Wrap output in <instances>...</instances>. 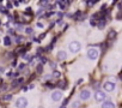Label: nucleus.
I'll list each match as a JSON object with an SVG mask.
<instances>
[{"instance_id":"f257e3e1","label":"nucleus","mask_w":122,"mask_h":108,"mask_svg":"<svg viewBox=\"0 0 122 108\" xmlns=\"http://www.w3.org/2000/svg\"><path fill=\"white\" fill-rule=\"evenodd\" d=\"M80 48H81V44H80L78 41H73V42H71V44H70V50H71L72 53L79 52Z\"/></svg>"},{"instance_id":"f03ea898","label":"nucleus","mask_w":122,"mask_h":108,"mask_svg":"<svg viewBox=\"0 0 122 108\" xmlns=\"http://www.w3.org/2000/svg\"><path fill=\"white\" fill-rule=\"evenodd\" d=\"M98 50L97 49H95V48H91V49H89L87 50V58L89 59H91V60H96L97 58H98Z\"/></svg>"},{"instance_id":"7ed1b4c3","label":"nucleus","mask_w":122,"mask_h":108,"mask_svg":"<svg viewBox=\"0 0 122 108\" xmlns=\"http://www.w3.org/2000/svg\"><path fill=\"white\" fill-rule=\"evenodd\" d=\"M26 106H28V100L25 97H19L16 102V107L18 108H25Z\"/></svg>"},{"instance_id":"20e7f679","label":"nucleus","mask_w":122,"mask_h":108,"mask_svg":"<svg viewBox=\"0 0 122 108\" xmlns=\"http://www.w3.org/2000/svg\"><path fill=\"white\" fill-rule=\"evenodd\" d=\"M95 100H96L97 102L104 101V100H105V92H103V91H101V90H97V91L95 92Z\"/></svg>"},{"instance_id":"39448f33","label":"nucleus","mask_w":122,"mask_h":108,"mask_svg":"<svg viewBox=\"0 0 122 108\" xmlns=\"http://www.w3.org/2000/svg\"><path fill=\"white\" fill-rule=\"evenodd\" d=\"M103 88H104V90L105 91H112L114 89H115V83H112V82H105L104 83V85H103Z\"/></svg>"},{"instance_id":"423d86ee","label":"nucleus","mask_w":122,"mask_h":108,"mask_svg":"<svg viewBox=\"0 0 122 108\" xmlns=\"http://www.w3.org/2000/svg\"><path fill=\"white\" fill-rule=\"evenodd\" d=\"M90 96H91V92L89 90H81V92H80L81 100H87V98H90Z\"/></svg>"},{"instance_id":"0eeeda50","label":"nucleus","mask_w":122,"mask_h":108,"mask_svg":"<svg viewBox=\"0 0 122 108\" xmlns=\"http://www.w3.org/2000/svg\"><path fill=\"white\" fill-rule=\"evenodd\" d=\"M61 97H62V92H60V91H54V92L51 94V98H53L54 101H60Z\"/></svg>"},{"instance_id":"6e6552de","label":"nucleus","mask_w":122,"mask_h":108,"mask_svg":"<svg viewBox=\"0 0 122 108\" xmlns=\"http://www.w3.org/2000/svg\"><path fill=\"white\" fill-rule=\"evenodd\" d=\"M57 60H65L66 59V52H64V50H60L59 53H57Z\"/></svg>"},{"instance_id":"1a4fd4ad","label":"nucleus","mask_w":122,"mask_h":108,"mask_svg":"<svg viewBox=\"0 0 122 108\" xmlns=\"http://www.w3.org/2000/svg\"><path fill=\"white\" fill-rule=\"evenodd\" d=\"M74 18H76V19H78V21H83V19L85 18V16L83 15V12H81V11H77V12H76V15H74Z\"/></svg>"},{"instance_id":"9d476101","label":"nucleus","mask_w":122,"mask_h":108,"mask_svg":"<svg viewBox=\"0 0 122 108\" xmlns=\"http://www.w3.org/2000/svg\"><path fill=\"white\" fill-rule=\"evenodd\" d=\"M102 108H115V104L110 101H107V102H103Z\"/></svg>"},{"instance_id":"9b49d317","label":"nucleus","mask_w":122,"mask_h":108,"mask_svg":"<svg viewBox=\"0 0 122 108\" xmlns=\"http://www.w3.org/2000/svg\"><path fill=\"white\" fill-rule=\"evenodd\" d=\"M56 86L60 88V89H66V88H67V83H66L65 81H60V82L56 84Z\"/></svg>"},{"instance_id":"f8f14e48","label":"nucleus","mask_w":122,"mask_h":108,"mask_svg":"<svg viewBox=\"0 0 122 108\" xmlns=\"http://www.w3.org/2000/svg\"><path fill=\"white\" fill-rule=\"evenodd\" d=\"M105 24H107V22H105V19H99L98 21V23H97V27L99 28V29H104V27H105Z\"/></svg>"},{"instance_id":"ddd939ff","label":"nucleus","mask_w":122,"mask_h":108,"mask_svg":"<svg viewBox=\"0 0 122 108\" xmlns=\"http://www.w3.org/2000/svg\"><path fill=\"white\" fill-rule=\"evenodd\" d=\"M38 58H40V55H36V57H34V58H31V59H30V61H29V65H31V66H32V65H35Z\"/></svg>"},{"instance_id":"4468645a","label":"nucleus","mask_w":122,"mask_h":108,"mask_svg":"<svg viewBox=\"0 0 122 108\" xmlns=\"http://www.w3.org/2000/svg\"><path fill=\"white\" fill-rule=\"evenodd\" d=\"M11 38L9 37V36H5V38H4V43H5V46H11Z\"/></svg>"},{"instance_id":"2eb2a0df","label":"nucleus","mask_w":122,"mask_h":108,"mask_svg":"<svg viewBox=\"0 0 122 108\" xmlns=\"http://www.w3.org/2000/svg\"><path fill=\"white\" fill-rule=\"evenodd\" d=\"M56 4L60 6V9H61V10H64V9L66 7V4H65V1H56Z\"/></svg>"},{"instance_id":"dca6fc26","label":"nucleus","mask_w":122,"mask_h":108,"mask_svg":"<svg viewBox=\"0 0 122 108\" xmlns=\"http://www.w3.org/2000/svg\"><path fill=\"white\" fill-rule=\"evenodd\" d=\"M96 3H97L96 0H89V1H86V5H87L89 7H92V6H93Z\"/></svg>"},{"instance_id":"f3484780","label":"nucleus","mask_w":122,"mask_h":108,"mask_svg":"<svg viewBox=\"0 0 122 108\" xmlns=\"http://www.w3.org/2000/svg\"><path fill=\"white\" fill-rule=\"evenodd\" d=\"M42 71H43V66H42L41 64H38V65L36 66V72H37V73H42Z\"/></svg>"},{"instance_id":"a211bd4d","label":"nucleus","mask_w":122,"mask_h":108,"mask_svg":"<svg viewBox=\"0 0 122 108\" xmlns=\"http://www.w3.org/2000/svg\"><path fill=\"white\" fill-rule=\"evenodd\" d=\"M11 98H12V95H11V94H6V95L3 96V100H4V101H10Z\"/></svg>"},{"instance_id":"6ab92c4d","label":"nucleus","mask_w":122,"mask_h":108,"mask_svg":"<svg viewBox=\"0 0 122 108\" xmlns=\"http://www.w3.org/2000/svg\"><path fill=\"white\" fill-rule=\"evenodd\" d=\"M108 37H109L110 40H112V38H115V37H116V32H115L114 30H111V31L109 32V36H108Z\"/></svg>"},{"instance_id":"aec40b11","label":"nucleus","mask_w":122,"mask_h":108,"mask_svg":"<svg viewBox=\"0 0 122 108\" xmlns=\"http://www.w3.org/2000/svg\"><path fill=\"white\" fill-rule=\"evenodd\" d=\"M60 76H61V73L59 71H54L53 75H51V77H54V78H60Z\"/></svg>"},{"instance_id":"412c9836","label":"nucleus","mask_w":122,"mask_h":108,"mask_svg":"<svg viewBox=\"0 0 122 108\" xmlns=\"http://www.w3.org/2000/svg\"><path fill=\"white\" fill-rule=\"evenodd\" d=\"M0 12H1V13H5V15L9 13V12H7V9H6L5 6H0Z\"/></svg>"},{"instance_id":"4be33fe9","label":"nucleus","mask_w":122,"mask_h":108,"mask_svg":"<svg viewBox=\"0 0 122 108\" xmlns=\"http://www.w3.org/2000/svg\"><path fill=\"white\" fill-rule=\"evenodd\" d=\"M25 32H26L28 35H31V34L34 32V30H32V28H29V27H28V28H25Z\"/></svg>"},{"instance_id":"5701e85b","label":"nucleus","mask_w":122,"mask_h":108,"mask_svg":"<svg viewBox=\"0 0 122 108\" xmlns=\"http://www.w3.org/2000/svg\"><path fill=\"white\" fill-rule=\"evenodd\" d=\"M38 59H40L41 65H43V64H46V63H47V58H44V57H40Z\"/></svg>"},{"instance_id":"b1692460","label":"nucleus","mask_w":122,"mask_h":108,"mask_svg":"<svg viewBox=\"0 0 122 108\" xmlns=\"http://www.w3.org/2000/svg\"><path fill=\"white\" fill-rule=\"evenodd\" d=\"M22 58H23L24 60H30V55H29V54H26V53L22 54Z\"/></svg>"},{"instance_id":"393cba45","label":"nucleus","mask_w":122,"mask_h":108,"mask_svg":"<svg viewBox=\"0 0 122 108\" xmlns=\"http://www.w3.org/2000/svg\"><path fill=\"white\" fill-rule=\"evenodd\" d=\"M48 4H49L48 0H43V1H41V3H40V5H41L42 7H46V5H48Z\"/></svg>"},{"instance_id":"a878e982","label":"nucleus","mask_w":122,"mask_h":108,"mask_svg":"<svg viewBox=\"0 0 122 108\" xmlns=\"http://www.w3.org/2000/svg\"><path fill=\"white\" fill-rule=\"evenodd\" d=\"M6 9H12L13 6H12V3L11 1H7V4H6V6H5Z\"/></svg>"},{"instance_id":"bb28decb","label":"nucleus","mask_w":122,"mask_h":108,"mask_svg":"<svg viewBox=\"0 0 122 108\" xmlns=\"http://www.w3.org/2000/svg\"><path fill=\"white\" fill-rule=\"evenodd\" d=\"M22 40H23V37H20V36H17V37H16V42H17V43L22 42Z\"/></svg>"},{"instance_id":"cd10ccee","label":"nucleus","mask_w":122,"mask_h":108,"mask_svg":"<svg viewBox=\"0 0 122 108\" xmlns=\"http://www.w3.org/2000/svg\"><path fill=\"white\" fill-rule=\"evenodd\" d=\"M18 69H19V70H24V69H25V64H20Z\"/></svg>"},{"instance_id":"c85d7f7f","label":"nucleus","mask_w":122,"mask_h":108,"mask_svg":"<svg viewBox=\"0 0 122 108\" xmlns=\"http://www.w3.org/2000/svg\"><path fill=\"white\" fill-rule=\"evenodd\" d=\"M56 16H57L59 18H62V16H64V15H62V12H57V13H56Z\"/></svg>"},{"instance_id":"c756f323","label":"nucleus","mask_w":122,"mask_h":108,"mask_svg":"<svg viewBox=\"0 0 122 108\" xmlns=\"http://www.w3.org/2000/svg\"><path fill=\"white\" fill-rule=\"evenodd\" d=\"M54 15V12H48V13H46V17H51Z\"/></svg>"},{"instance_id":"7c9ffc66","label":"nucleus","mask_w":122,"mask_h":108,"mask_svg":"<svg viewBox=\"0 0 122 108\" xmlns=\"http://www.w3.org/2000/svg\"><path fill=\"white\" fill-rule=\"evenodd\" d=\"M17 29H18L19 31H20V30H23V27H22V24H18V25H17Z\"/></svg>"},{"instance_id":"2f4dec72","label":"nucleus","mask_w":122,"mask_h":108,"mask_svg":"<svg viewBox=\"0 0 122 108\" xmlns=\"http://www.w3.org/2000/svg\"><path fill=\"white\" fill-rule=\"evenodd\" d=\"M50 67H51V69H55V67H56V64H55V63H50Z\"/></svg>"},{"instance_id":"473e14b6","label":"nucleus","mask_w":122,"mask_h":108,"mask_svg":"<svg viewBox=\"0 0 122 108\" xmlns=\"http://www.w3.org/2000/svg\"><path fill=\"white\" fill-rule=\"evenodd\" d=\"M90 23H91V25H92V27H95V25L97 24V23H96V22H95L93 19H91V22H90Z\"/></svg>"},{"instance_id":"72a5a7b5","label":"nucleus","mask_w":122,"mask_h":108,"mask_svg":"<svg viewBox=\"0 0 122 108\" xmlns=\"http://www.w3.org/2000/svg\"><path fill=\"white\" fill-rule=\"evenodd\" d=\"M72 106H73V108H76V107H78V106H79V103H78V102L76 101V102H74V103H73Z\"/></svg>"},{"instance_id":"f704fd0d","label":"nucleus","mask_w":122,"mask_h":108,"mask_svg":"<svg viewBox=\"0 0 122 108\" xmlns=\"http://www.w3.org/2000/svg\"><path fill=\"white\" fill-rule=\"evenodd\" d=\"M19 4H20V1H15V3H13L15 6H19Z\"/></svg>"},{"instance_id":"c9c22d12","label":"nucleus","mask_w":122,"mask_h":108,"mask_svg":"<svg viewBox=\"0 0 122 108\" xmlns=\"http://www.w3.org/2000/svg\"><path fill=\"white\" fill-rule=\"evenodd\" d=\"M6 76L7 77H12L13 76V72H9V73H6Z\"/></svg>"},{"instance_id":"e433bc0d","label":"nucleus","mask_w":122,"mask_h":108,"mask_svg":"<svg viewBox=\"0 0 122 108\" xmlns=\"http://www.w3.org/2000/svg\"><path fill=\"white\" fill-rule=\"evenodd\" d=\"M54 7H55L54 5H49V6H48V10H53Z\"/></svg>"},{"instance_id":"4c0bfd02","label":"nucleus","mask_w":122,"mask_h":108,"mask_svg":"<svg viewBox=\"0 0 122 108\" xmlns=\"http://www.w3.org/2000/svg\"><path fill=\"white\" fill-rule=\"evenodd\" d=\"M7 18H9V21H13V17H12L11 15H9V16H7Z\"/></svg>"},{"instance_id":"58836bf2","label":"nucleus","mask_w":122,"mask_h":108,"mask_svg":"<svg viewBox=\"0 0 122 108\" xmlns=\"http://www.w3.org/2000/svg\"><path fill=\"white\" fill-rule=\"evenodd\" d=\"M43 13V10H38V12H37V15L40 16V15H42Z\"/></svg>"},{"instance_id":"ea45409f","label":"nucleus","mask_w":122,"mask_h":108,"mask_svg":"<svg viewBox=\"0 0 122 108\" xmlns=\"http://www.w3.org/2000/svg\"><path fill=\"white\" fill-rule=\"evenodd\" d=\"M121 18H122V13H118L117 15V19H121Z\"/></svg>"},{"instance_id":"a19ab883","label":"nucleus","mask_w":122,"mask_h":108,"mask_svg":"<svg viewBox=\"0 0 122 108\" xmlns=\"http://www.w3.org/2000/svg\"><path fill=\"white\" fill-rule=\"evenodd\" d=\"M37 27H38V28H43V24H42V23H37Z\"/></svg>"},{"instance_id":"79ce46f5","label":"nucleus","mask_w":122,"mask_h":108,"mask_svg":"<svg viewBox=\"0 0 122 108\" xmlns=\"http://www.w3.org/2000/svg\"><path fill=\"white\" fill-rule=\"evenodd\" d=\"M44 36H46V34H41V36H40V40H42V38H44Z\"/></svg>"},{"instance_id":"37998d69","label":"nucleus","mask_w":122,"mask_h":108,"mask_svg":"<svg viewBox=\"0 0 122 108\" xmlns=\"http://www.w3.org/2000/svg\"><path fill=\"white\" fill-rule=\"evenodd\" d=\"M9 32H10V34H13L15 30H13V29H9Z\"/></svg>"},{"instance_id":"c03bdc74","label":"nucleus","mask_w":122,"mask_h":108,"mask_svg":"<svg viewBox=\"0 0 122 108\" xmlns=\"http://www.w3.org/2000/svg\"><path fill=\"white\" fill-rule=\"evenodd\" d=\"M0 72H4V67H0Z\"/></svg>"},{"instance_id":"a18cd8bd","label":"nucleus","mask_w":122,"mask_h":108,"mask_svg":"<svg viewBox=\"0 0 122 108\" xmlns=\"http://www.w3.org/2000/svg\"><path fill=\"white\" fill-rule=\"evenodd\" d=\"M66 107H67V106H64V104H62V106H61L60 108H66Z\"/></svg>"}]
</instances>
